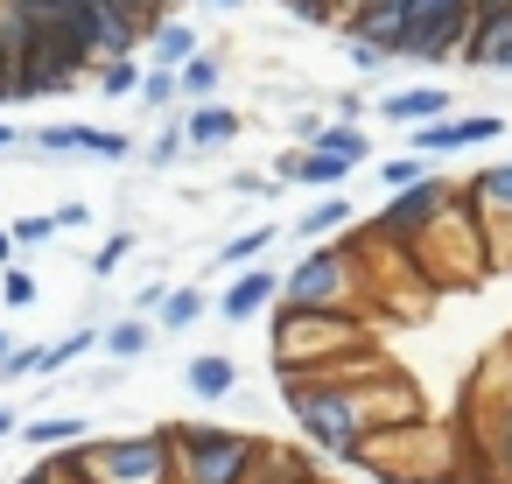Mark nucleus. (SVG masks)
Here are the masks:
<instances>
[{
  "instance_id": "25",
  "label": "nucleus",
  "mask_w": 512,
  "mask_h": 484,
  "mask_svg": "<svg viewBox=\"0 0 512 484\" xmlns=\"http://www.w3.org/2000/svg\"><path fill=\"white\" fill-rule=\"evenodd\" d=\"M183 155H190V134H183V120H176V127H162V134L148 141V155H141V162H148V169L162 176V169H176Z\"/></svg>"
},
{
  "instance_id": "26",
  "label": "nucleus",
  "mask_w": 512,
  "mask_h": 484,
  "mask_svg": "<svg viewBox=\"0 0 512 484\" xmlns=\"http://www.w3.org/2000/svg\"><path fill=\"white\" fill-rule=\"evenodd\" d=\"M344 64L372 78V71H386V64H393V50H386V43H372V36H344Z\"/></svg>"
},
{
  "instance_id": "18",
  "label": "nucleus",
  "mask_w": 512,
  "mask_h": 484,
  "mask_svg": "<svg viewBox=\"0 0 512 484\" xmlns=\"http://www.w3.org/2000/svg\"><path fill=\"white\" fill-rule=\"evenodd\" d=\"M141 78H148L141 50H134V57H99V64H92V85H99L106 99H141Z\"/></svg>"
},
{
  "instance_id": "39",
  "label": "nucleus",
  "mask_w": 512,
  "mask_h": 484,
  "mask_svg": "<svg viewBox=\"0 0 512 484\" xmlns=\"http://www.w3.org/2000/svg\"><path fill=\"white\" fill-rule=\"evenodd\" d=\"M0 148H29V134H22V127H8V120H0Z\"/></svg>"
},
{
  "instance_id": "45",
  "label": "nucleus",
  "mask_w": 512,
  "mask_h": 484,
  "mask_svg": "<svg viewBox=\"0 0 512 484\" xmlns=\"http://www.w3.org/2000/svg\"><path fill=\"white\" fill-rule=\"evenodd\" d=\"M470 484H505V477H470Z\"/></svg>"
},
{
  "instance_id": "27",
  "label": "nucleus",
  "mask_w": 512,
  "mask_h": 484,
  "mask_svg": "<svg viewBox=\"0 0 512 484\" xmlns=\"http://www.w3.org/2000/svg\"><path fill=\"white\" fill-rule=\"evenodd\" d=\"M127 253H134V232L120 225V232H113V239H106V246L92 253V281H113V274L127 267Z\"/></svg>"
},
{
  "instance_id": "29",
  "label": "nucleus",
  "mask_w": 512,
  "mask_h": 484,
  "mask_svg": "<svg viewBox=\"0 0 512 484\" xmlns=\"http://www.w3.org/2000/svg\"><path fill=\"white\" fill-rule=\"evenodd\" d=\"M29 148H43V155H78V120H50V127H36Z\"/></svg>"
},
{
  "instance_id": "7",
  "label": "nucleus",
  "mask_w": 512,
  "mask_h": 484,
  "mask_svg": "<svg viewBox=\"0 0 512 484\" xmlns=\"http://www.w3.org/2000/svg\"><path fill=\"white\" fill-rule=\"evenodd\" d=\"M505 134V120L498 113H442V120H421V127H407V148L414 155H449V148H491Z\"/></svg>"
},
{
  "instance_id": "40",
  "label": "nucleus",
  "mask_w": 512,
  "mask_h": 484,
  "mask_svg": "<svg viewBox=\"0 0 512 484\" xmlns=\"http://www.w3.org/2000/svg\"><path fill=\"white\" fill-rule=\"evenodd\" d=\"M15 428H22V414H15L8 400H0V435H15Z\"/></svg>"
},
{
  "instance_id": "32",
  "label": "nucleus",
  "mask_w": 512,
  "mask_h": 484,
  "mask_svg": "<svg viewBox=\"0 0 512 484\" xmlns=\"http://www.w3.org/2000/svg\"><path fill=\"white\" fill-rule=\"evenodd\" d=\"M43 365H50V344H22V351L0 358V379H36Z\"/></svg>"
},
{
  "instance_id": "14",
  "label": "nucleus",
  "mask_w": 512,
  "mask_h": 484,
  "mask_svg": "<svg viewBox=\"0 0 512 484\" xmlns=\"http://www.w3.org/2000/svg\"><path fill=\"white\" fill-rule=\"evenodd\" d=\"M183 379H190V393H197V400H211V407L239 393V365H232L225 351H197V358L183 365Z\"/></svg>"
},
{
  "instance_id": "10",
  "label": "nucleus",
  "mask_w": 512,
  "mask_h": 484,
  "mask_svg": "<svg viewBox=\"0 0 512 484\" xmlns=\"http://www.w3.org/2000/svg\"><path fill=\"white\" fill-rule=\"evenodd\" d=\"M477 435H484V456L498 463V477L512 484V393L477 386Z\"/></svg>"
},
{
  "instance_id": "42",
  "label": "nucleus",
  "mask_w": 512,
  "mask_h": 484,
  "mask_svg": "<svg viewBox=\"0 0 512 484\" xmlns=\"http://www.w3.org/2000/svg\"><path fill=\"white\" fill-rule=\"evenodd\" d=\"M0 106H15V78L8 71H0Z\"/></svg>"
},
{
  "instance_id": "23",
  "label": "nucleus",
  "mask_w": 512,
  "mask_h": 484,
  "mask_svg": "<svg viewBox=\"0 0 512 484\" xmlns=\"http://www.w3.org/2000/svg\"><path fill=\"white\" fill-rule=\"evenodd\" d=\"M99 330H106V323H78V330H64V337L50 344V365H43V372H64V365H78L85 351H99Z\"/></svg>"
},
{
  "instance_id": "15",
  "label": "nucleus",
  "mask_w": 512,
  "mask_h": 484,
  "mask_svg": "<svg viewBox=\"0 0 512 484\" xmlns=\"http://www.w3.org/2000/svg\"><path fill=\"white\" fill-rule=\"evenodd\" d=\"M99 351H106L113 365H134V358H148V351H155V323L134 309V316H120V323H106V330H99Z\"/></svg>"
},
{
  "instance_id": "37",
  "label": "nucleus",
  "mask_w": 512,
  "mask_h": 484,
  "mask_svg": "<svg viewBox=\"0 0 512 484\" xmlns=\"http://www.w3.org/2000/svg\"><path fill=\"white\" fill-rule=\"evenodd\" d=\"M169 288H176V281H148V288H141V295H134V309H141V316H155V309H162V295H169Z\"/></svg>"
},
{
  "instance_id": "8",
  "label": "nucleus",
  "mask_w": 512,
  "mask_h": 484,
  "mask_svg": "<svg viewBox=\"0 0 512 484\" xmlns=\"http://www.w3.org/2000/svg\"><path fill=\"white\" fill-rule=\"evenodd\" d=\"M281 302V267H239L232 281H225V295H218V316L225 323H253L260 309H274Z\"/></svg>"
},
{
  "instance_id": "13",
  "label": "nucleus",
  "mask_w": 512,
  "mask_h": 484,
  "mask_svg": "<svg viewBox=\"0 0 512 484\" xmlns=\"http://www.w3.org/2000/svg\"><path fill=\"white\" fill-rule=\"evenodd\" d=\"M239 127H246V120H239L232 106H218V99H197V106H190V120H183L190 148H232V141H239Z\"/></svg>"
},
{
  "instance_id": "30",
  "label": "nucleus",
  "mask_w": 512,
  "mask_h": 484,
  "mask_svg": "<svg viewBox=\"0 0 512 484\" xmlns=\"http://www.w3.org/2000/svg\"><path fill=\"white\" fill-rule=\"evenodd\" d=\"M421 176H428V155H386V162H379V183H386V190H407V183H421Z\"/></svg>"
},
{
  "instance_id": "5",
  "label": "nucleus",
  "mask_w": 512,
  "mask_h": 484,
  "mask_svg": "<svg viewBox=\"0 0 512 484\" xmlns=\"http://www.w3.org/2000/svg\"><path fill=\"white\" fill-rule=\"evenodd\" d=\"M386 197H393V204L379 211V225H372V239H400V246L414 253V246H421V239L435 232V218L449 211V197H456V190H449V183H442V176L428 169L421 183H407V190H386Z\"/></svg>"
},
{
  "instance_id": "43",
  "label": "nucleus",
  "mask_w": 512,
  "mask_h": 484,
  "mask_svg": "<svg viewBox=\"0 0 512 484\" xmlns=\"http://www.w3.org/2000/svg\"><path fill=\"white\" fill-rule=\"evenodd\" d=\"M8 351H15V337H8V323H0V358H8Z\"/></svg>"
},
{
  "instance_id": "33",
  "label": "nucleus",
  "mask_w": 512,
  "mask_h": 484,
  "mask_svg": "<svg viewBox=\"0 0 512 484\" xmlns=\"http://www.w3.org/2000/svg\"><path fill=\"white\" fill-rule=\"evenodd\" d=\"M274 8H288L295 22H344L351 0H274Z\"/></svg>"
},
{
  "instance_id": "3",
  "label": "nucleus",
  "mask_w": 512,
  "mask_h": 484,
  "mask_svg": "<svg viewBox=\"0 0 512 484\" xmlns=\"http://www.w3.org/2000/svg\"><path fill=\"white\" fill-rule=\"evenodd\" d=\"M85 456H92V484H169V477H176V442H169V428L99 435V442H85Z\"/></svg>"
},
{
  "instance_id": "2",
  "label": "nucleus",
  "mask_w": 512,
  "mask_h": 484,
  "mask_svg": "<svg viewBox=\"0 0 512 484\" xmlns=\"http://www.w3.org/2000/svg\"><path fill=\"white\" fill-rule=\"evenodd\" d=\"M169 442H176V484H246V470L267 449L260 435H232L211 421H176Z\"/></svg>"
},
{
  "instance_id": "35",
  "label": "nucleus",
  "mask_w": 512,
  "mask_h": 484,
  "mask_svg": "<svg viewBox=\"0 0 512 484\" xmlns=\"http://www.w3.org/2000/svg\"><path fill=\"white\" fill-rule=\"evenodd\" d=\"M92 218H99V211H92L85 197H71V204H57V232H85Z\"/></svg>"
},
{
  "instance_id": "31",
  "label": "nucleus",
  "mask_w": 512,
  "mask_h": 484,
  "mask_svg": "<svg viewBox=\"0 0 512 484\" xmlns=\"http://www.w3.org/2000/svg\"><path fill=\"white\" fill-rule=\"evenodd\" d=\"M0 302H8V309H29V302H36V274L8 260V267H0Z\"/></svg>"
},
{
  "instance_id": "16",
  "label": "nucleus",
  "mask_w": 512,
  "mask_h": 484,
  "mask_svg": "<svg viewBox=\"0 0 512 484\" xmlns=\"http://www.w3.org/2000/svg\"><path fill=\"white\" fill-rule=\"evenodd\" d=\"M351 211H358V204H351L344 190H323V197L295 218V232H302V239H337V232H351Z\"/></svg>"
},
{
  "instance_id": "12",
  "label": "nucleus",
  "mask_w": 512,
  "mask_h": 484,
  "mask_svg": "<svg viewBox=\"0 0 512 484\" xmlns=\"http://www.w3.org/2000/svg\"><path fill=\"white\" fill-rule=\"evenodd\" d=\"M141 50H148V64H162V71H183V64L204 50V36H197L183 15H162V22L148 29V43H141Z\"/></svg>"
},
{
  "instance_id": "34",
  "label": "nucleus",
  "mask_w": 512,
  "mask_h": 484,
  "mask_svg": "<svg viewBox=\"0 0 512 484\" xmlns=\"http://www.w3.org/2000/svg\"><path fill=\"white\" fill-rule=\"evenodd\" d=\"M57 239V211H36V218H15V246H50Z\"/></svg>"
},
{
  "instance_id": "44",
  "label": "nucleus",
  "mask_w": 512,
  "mask_h": 484,
  "mask_svg": "<svg viewBox=\"0 0 512 484\" xmlns=\"http://www.w3.org/2000/svg\"><path fill=\"white\" fill-rule=\"evenodd\" d=\"M211 8H225V15H232V8H246V0H211Z\"/></svg>"
},
{
  "instance_id": "46",
  "label": "nucleus",
  "mask_w": 512,
  "mask_h": 484,
  "mask_svg": "<svg viewBox=\"0 0 512 484\" xmlns=\"http://www.w3.org/2000/svg\"><path fill=\"white\" fill-rule=\"evenodd\" d=\"M470 8H477V0H470Z\"/></svg>"
},
{
  "instance_id": "19",
  "label": "nucleus",
  "mask_w": 512,
  "mask_h": 484,
  "mask_svg": "<svg viewBox=\"0 0 512 484\" xmlns=\"http://www.w3.org/2000/svg\"><path fill=\"white\" fill-rule=\"evenodd\" d=\"M351 169H358V162H344V155H330V148L295 155V183H309V190H344V183H351Z\"/></svg>"
},
{
  "instance_id": "9",
  "label": "nucleus",
  "mask_w": 512,
  "mask_h": 484,
  "mask_svg": "<svg viewBox=\"0 0 512 484\" xmlns=\"http://www.w3.org/2000/svg\"><path fill=\"white\" fill-rule=\"evenodd\" d=\"M463 204H470V218L484 225V246H491V232L512 218V162L477 169V176H470V190H463Z\"/></svg>"
},
{
  "instance_id": "6",
  "label": "nucleus",
  "mask_w": 512,
  "mask_h": 484,
  "mask_svg": "<svg viewBox=\"0 0 512 484\" xmlns=\"http://www.w3.org/2000/svg\"><path fill=\"white\" fill-rule=\"evenodd\" d=\"M470 71H512V0H477L470 36L456 50Z\"/></svg>"
},
{
  "instance_id": "41",
  "label": "nucleus",
  "mask_w": 512,
  "mask_h": 484,
  "mask_svg": "<svg viewBox=\"0 0 512 484\" xmlns=\"http://www.w3.org/2000/svg\"><path fill=\"white\" fill-rule=\"evenodd\" d=\"M0 260H15V225H0Z\"/></svg>"
},
{
  "instance_id": "1",
  "label": "nucleus",
  "mask_w": 512,
  "mask_h": 484,
  "mask_svg": "<svg viewBox=\"0 0 512 484\" xmlns=\"http://www.w3.org/2000/svg\"><path fill=\"white\" fill-rule=\"evenodd\" d=\"M281 407L295 414V428L330 449V456H358L365 435H379L372 421V400H365V379L351 365H330V372H281Z\"/></svg>"
},
{
  "instance_id": "17",
  "label": "nucleus",
  "mask_w": 512,
  "mask_h": 484,
  "mask_svg": "<svg viewBox=\"0 0 512 484\" xmlns=\"http://www.w3.org/2000/svg\"><path fill=\"white\" fill-rule=\"evenodd\" d=\"M15 435H22L29 449H64V442L92 435V414H36V421H22Z\"/></svg>"
},
{
  "instance_id": "38",
  "label": "nucleus",
  "mask_w": 512,
  "mask_h": 484,
  "mask_svg": "<svg viewBox=\"0 0 512 484\" xmlns=\"http://www.w3.org/2000/svg\"><path fill=\"white\" fill-rule=\"evenodd\" d=\"M15 484H64V477H57V463H36V470H29V477H15Z\"/></svg>"
},
{
  "instance_id": "20",
  "label": "nucleus",
  "mask_w": 512,
  "mask_h": 484,
  "mask_svg": "<svg viewBox=\"0 0 512 484\" xmlns=\"http://www.w3.org/2000/svg\"><path fill=\"white\" fill-rule=\"evenodd\" d=\"M204 316H211V295L204 288H169L162 309H155V330H197Z\"/></svg>"
},
{
  "instance_id": "36",
  "label": "nucleus",
  "mask_w": 512,
  "mask_h": 484,
  "mask_svg": "<svg viewBox=\"0 0 512 484\" xmlns=\"http://www.w3.org/2000/svg\"><path fill=\"white\" fill-rule=\"evenodd\" d=\"M330 106H337V120H358V127H365V113H372V99H365V92H337Z\"/></svg>"
},
{
  "instance_id": "11",
  "label": "nucleus",
  "mask_w": 512,
  "mask_h": 484,
  "mask_svg": "<svg viewBox=\"0 0 512 484\" xmlns=\"http://www.w3.org/2000/svg\"><path fill=\"white\" fill-rule=\"evenodd\" d=\"M372 113H386L393 127H421V120H442V113H456V92H442V85H407V92H386V99H372Z\"/></svg>"
},
{
  "instance_id": "24",
  "label": "nucleus",
  "mask_w": 512,
  "mask_h": 484,
  "mask_svg": "<svg viewBox=\"0 0 512 484\" xmlns=\"http://www.w3.org/2000/svg\"><path fill=\"white\" fill-rule=\"evenodd\" d=\"M78 155H99V162H127V155H134V134H113V127H78Z\"/></svg>"
},
{
  "instance_id": "4",
  "label": "nucleus",
  "mask_w": 512,
  "mask_h": 484,
  "mask_svg": "<svg viewBox=\"0 0 512 484\" xmlns=\"http://www.w3.org/2000/svg\"><path fill=\"white\" fill-rule=\"evenodd\" d=\"M358 288V260L344 246H309L288 274H281V309H344V295Z\"/></svg>"
},
{
  "instance_id": "22",
  "label": "nucleus",
  "mask_w": 512,
  "mask_h": 484,
  "mask_svg": "<svg viewBox=\"0 0 512 484\" xmlns=\"http://www.w3.org/2000/svg\"><path fill=\"white\" fill-rule=\"evenodd\" d=\"M274 239H281L274 225H253V232H239V239H225V246H218V267H225V274H232V267H253V260H260V253L274 246Z\"/></svg>"
},
{
  "instance_id": "21",
  "label": "nucleus",
  "mask_w": 512,
  "mask_h": 484,
  "mask_svg": "<svg viewBox=\"0 0 512 484\" xmlns=\"http://www.w3.org/2000/svg\"><path fill=\"white\" fill-rule=\"evenodd\" d=\"M218 85H225V64H218L211 50H197V57L176 71V99H218Z\"/></svg>"
},
{
  "instance_id": "28",
  "label": "nucleus",
  "mask_w": 512,
  "mask_h": 484,
  "mask_svg": "<svg viewBox=\"0 0 512 484\" xmlns=\"http://www.w3.org/2000/svg\"><path fill=\"white\" fill-rule=\"evenodd\" d=\"M141 106H148V113H169V106H176V71L148 64V78H141Z\"/></svg>"
}]
</instances>
